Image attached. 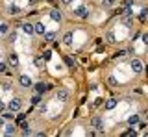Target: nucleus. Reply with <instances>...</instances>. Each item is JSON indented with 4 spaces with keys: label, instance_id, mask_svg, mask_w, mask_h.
I'll list each match as a JSON object with an SVG mask.
<instances>
[{
    "label": "nucleus",
    "instance_id": "obj_1",
    "mask_svg": "<svg viewBox=\"0 0 148 137\" xmlns=\"http://www.w3.org/2000/svg\"><path fill=\"white\" fill-rule=\"evenodd\" d=\"M120 24L126 26V28H130V26H133V13L132 11H126L120 15Z\"/></svg>",
    "mask_w": 148,
    "mask_h": 137
},
{
    "label": "nucleus",
    "instance_id": "obj_2",
    "mask_svg": "<svg viewBox=\"0 0 148 137\" xmlns=\"http://www.w3.org/2000/svg\"><path fill=\"white\" fill-rule=\"evenodd\" d=\"M130 65H132V71L135 72V74H141L143 72V68H145V65H143V61L141 59H132V63H130Z\"/></svg>",
    "mask_w": 148,
    "mask_h": 137
},
{
    "label": "nucleus",
    "instance_id": "obj_3",
    "mask_svg": "<svg viewBox=\"0 0 148 137\" xmlns=\"http://www.w3.org/2000/svg\"><path fill=\"white\" fill-rule=\"evenodd\" d=\"M91 128H95V130H104V121L98 117V115H95V117H91Z\"/></svg>",
    "mask_w": 148,
    "mask_h": 137
},
{
    "label": "nucleus",
    "instance_id": "obj_4",
    "mask_svg": "<svg viewBox=\"0 0 148 137\" xmlns=\"http://www.w3.org/2000/svg\"><path fill=\"white\" fill-rule=\"evenodd\" d=\"M21 108H22V102H21V98H13L11 102L8 104V109H9V111H13V113H17Z\"/></svg>",
    "mask_w": 148,
    "mask_h": 137
},
{
    "label": "nucleus",
    "instance_id": "obj_5",
    "mask_svg": "<svg viewBox=\"0 0 148 137\" xmlns=\"http://www.w3.org/2000/svg\"><path fill=\"white\" fill-rule=\"evenodd\" d=\"M69 97H71V93H69L67 89H58L56 91V98H58L59 102H67Z\"/></svg>",
    "mask_w": 148,
    "mask_h": 137
},
{
    "label": "nucleus",
    "instance_id": "obj_6",
    "mask_svg": "<svg viewBox=\"0 0 148 137\" xmlns=\"http://www.w3.org/2000/svg\"><path fill=\"white\" fill-rule=\"evenodd\" d=\"M74 15L80 17V19H87V17H89V10H87L85 6H78L76 10H74Z\"/></svg>",
    "mask_w": 148,
    "mask_h": 137
},
{
    "label": "nucleus",
    "instance_id": "obj_7",
    "mask_svg": "<svg viewBox=\"0 0 148 137\" xmlns=\"http://www.w3.org/2000/svg\"><path fill=\"white\" fill-rule=\"evenodd\" d=\"M50 87H52V85L50 84H43V82H39V84H35V91L39 95H43V93H46V91H48Z\"/></svg>",
    "mask_w": 148,
    "mask_h": 137
},
{
    "label": "nucleus",
    "instance_id": "obj_8",
    "mask_svg": "<svg viewBox=\"0 0 148 137\" xmlns=\"http://www.w3.org/2000/svg\"><path fill=\"white\" fill-rule=\"evenodd\" d=\"M18 84H21L22 87H30V85H34V84H32V78H30V76H26V74L18 76Z\"/></svg>",
    "mask_w": 148,
    "mask_h": 137
},
{
    "label": "nucleus",
    "instance_id": "obj_9",
    "mask_svg": "<svg viewBox=\"0 0 148 137\" xmlns=\"http://www.w3.org/2000/svg\"><path fill=\"white\" fill-rule=\"evenodd\" d=\"M45 24H43V22H35V24H34V34H37V35H43L45 34Z\"/></svg>",
    "mask_w": 148,
    "mask_h": 137
},
{
    "label": "nucleus",
    "instance_id": "obj_10",
    "mask_svg": "<svg viewBox=\"0 0 148 137\" xmlns=\"http://www.w3.org/2000/svg\"><path fill=\"white\" fill-rule=\"evenodd\" d=\"M50 17H52V21H56V22H61V19H63V15H61L59 10H52L50 11Z\"/></svg>",
    "mask_w": 148,
    "mask_h": 137
},
{
    "label": "nucleus",
    "instance_id": "obj_11",
    "mask_svg": "<svg viewBox=\"0 0 148 137\" xmlns=\"http://www.w3.org/2000/svg\"><path fill=\"white\" fill-rule=\"evenodd\" d=\"M8 13H9V15H18V13H21V8H18L17 4H9V6H8Z\"/></svg>",
    "mask_w": 148,
    "mask_h": 137
},
{
    "label": "nucleus",
    "instance_id": "obj_12",
    "mask_svg": "<svg viewBox=\"0 0 148 137\" xmlns=\"http://www.w3.org/2000/svg\"><path fill=\"white\" fill-rule=\"evenodd\" d=\"M4 128H6V135H13L17 132V124H4Z\"/></svg>",
    "mask_w": 148,
    "mask_h": 137
},
{
    "label": "nucleus",
    "instance_id": "obj_13",
    "mask_svg": "<svg viewBox=\"0 0 148 137\" xmlns=\"http://www.w3.org/2000/svg\"><path fill=\"white\" fill-rule=\"evenodd\" d=\"M43 37H45L46 43H52V41L56 39V32H45V34H43Z\"/></svg>",
    "mask_w": 148,
    "mask_h": 137
},
{
    "label": "nucleus",
    "instance_id": "obj_14",
    "mask_svg": "<svg viewBox=\"0 0 148 137\" xmlns=\"http://www.w3.org/2000/svg\"><path fill=\"white\" fill-rule=\"evenodd\" d=\"M9 67H18V58H17V54H9Z\"/></svg>",
    "mask_w": 148,
    "mask_h": 137
},
{
    "label": "nucleus",
    "instance_id": "obj_15",
    "mask_svg": "<svg viewBox=\"0 0 148 137\" xmlns=\"http://www.w3.org/2000/svg\"><path fill=\"white\" fill-rule=\"evenodd\" d=\"M22 30H24V34L28 35H34V24H28V22H24V24H21Z\"/></svg>",
    "mask_w": 148,
    "mask_h": 137
},
{
    "label": "nucleus",
    "instance_id": "obj_16",
    "mask_svg": "<svg viewBox=\"0 0 148 137\" xmlns=\"http://www.w3.org/2000/svg\"><path fill=\"white\" fill-rule=\"evenodd\" d=\"M115 106H117V100H115V98H108V100H106V104H104L106 109H113Z\"/></svg>",
    "mask_w": 148,
    "mask_h": 137
},
{
    "label": "nucleus",
    "instance_id": "obj_17",
    "mask_svg": "<svg viewBox=\"0 0 148 137\" xmlns=\"http://www.w3.org/2000/svg\"><path fill=\"white\" fill-rule=\"evenodd\" d=\"M63 43L67 45V47H71V45H72V34H71V32H67V34L63 35Z\"/></svg>",
    "mask_w": 148,
    "mask_h": 137
},
{
    "label": "nucleus",
    "instance_id": "obj_18",
    "mask_svg": "<svg viewBox=\"0 0 148 137\" xmlns=\"http://www.w3.org/2000/svg\"><path fill=\"white\" fill-rule=\"evenodd\" d=\"M106 41H108L109 45H115V43H117V39H115V34H113V32H108V34H106Z\"/></svg>",
    "mask_w": 148,
    "mask_h": 137
},
{
    "label": "nucleus",
    "instance_id": "obj_19",
    "mask_svg": "<svg viewBox=\"0 0 148 137\" xmlns=\"http://www.w3.org/2000/svg\"><path fill=\"white\" fill-rule=\"evenodd\" d=\"M139 121H141V119H139V115H132L128 119V124L130 126H135V124H139Z\"/></svg>",
    "mask_w": 148,
    "mask_h": 137
},
{
    "label": "nucleus",
    "instance_id": "obj_20",
    "mask_svg": "<svg viewBox=\"0 0 148 137\" xmlns=\"http://www.w3.org/2000/svg\"><path fill=\"white\" fill-rule=\"evenodd\" d=\"M117 4V0H102V6L104 8H113Z\"/></svg>",
    "mask_w": 148,
    "mask_h": 137
},
{
    "label": "nucleus",
    "instance_id": "obj_21",
    "mask_svg": "<svg viewBox=\"0 0 148 137\" xmlns=\"http://www.w3.org/2000/svg\"><path fill=\"white\" fill-rule=\"evenodd\" d=\"M8 32H9L8 22H0V34H8Z\"/></svg>",
    "mask_w": 148,
    "mask_h": 137
},
{
    "label": "nucleus",
    "instance_id": "obj_22",
    "mask_svg": "<svg viewBox=\"0 0 148 137\" xmlns=\"http://www.w3.org/2000/svg\"><path fill=\"white\" fill-rule=\"evenodd\" d=\"M41 98H43V97H41L39 93H35L34 97H32V104H39V102H41Z\"/></svg>",
    "mask_w": 148,
    "mask_h": 137
},
{
    "label": "nucleus",
    "instance_id": "obj_23",
    "mask_svg": "<svg viewBox=\"0 0 148 137\" xmlns=\"http://www.w3.org/2000/svg\"><path fill=\"white\" fill-rule=\"evenodd\" d=\"M146 17H148V8H145V10L141 11V15H139V19H141L143 22H145V21H146Z\"/></svg>",
    "mask_w": 148,
    "mask_h": 137
},
{
    "label": "nucleus",
    "instance_id": "obj_24",
    "mask_svg": "<svg viewBox=\"0 0 148 137\" xmlns=\"http://www.w3.org/2000/svg\"><path fill=\"white\" fill-rule=\"evenodd\" d=\"M108 82H109L111 87H117V85H119V84H117V78H115V76H109V80H108Z\"/></svg>",
    "mask_w": 148,
    "mask_h": 137
},
{
    "label": "nucleus",
    "instance_id": "obj_25",
    "mask_svg": "<svg viewBox=\"0 0 148 137\" xmlns=\"http://www.w3.org/2000/svg\"><path fill=\"white\" fill-rule=\"evenodd\" d=\"M15 39H17V34H15V32L8 35V43H15Z\"/></svg>",
    "mask_w": 148,
    "mask_h": 137
},
{
    "label": "nucleus",
    "instance_id": "obj_26",
    "mask_svg": "<svg viewBox=\"0 0 148 137\" xmlns=\"http://www.w3.org/2000/svg\"><path fill=\"white\" fill-rule=\"evenodd\" d=\"M50 58H52V52H50V50H45V54H43V59H45V61H48Z\"/></svg>",
    "mask_w": 148,
    "mask_h": 137
},
{
    "label": "nucleus",
    "instance_id": "obj_27",
    "mask_svg": "<svg viewBox=\"0 0 148 137\" xmlns=\"http://www.w3.org/2000/svg\"><path fill=\"white\" fill-rule=\"evenodd\" d=\"M122 135H124V137H132V135H137V132H135V130H128V132H124Z\"/></svg>",
    "mask_w": 148,
    "mask_h": 137
},
{
    "label": "nucleus",
    "instance_id": "obj_28",
    "mask_svg": "<svg viewBox=\"0 0 148 137\" xmlns=\"http://www.w3.org/2000/svg\"><path fill=\"white\" fill-rule=\"evenodd\" d=\"M126 54H128V50H119V52L115 54V58H124Z\"/></svg>",
    "mask_w": 148,
    "mask_h": 137
},
{
    "label": "nucleus",
    "instance_id": "obj_29",
    "mask_svg": "<svg viewBox=\"0 0 148 137\" xmlns=\"http://www.w3.org/2000/svg\"><path fill=\"white\" fill-rule=\"evenodd\" d=\"M32 134H34V132L30 130V126H28V128H24V130H22V135H24V137H28V135H32Z\"/></svg>",
    "mask_w": 148,
    "mask_h": 137
},
{
    "label": "nucleus",
    "instance_id": "obj_30",
    "mask_svg": "<svg viewBox=\"0 0 148 137\" xmlns=\"http://www.w3.org/2000/svg\"><path fill=\"white\" fill-rule=\"evenodd\" d=\"M24 119H26V113H18V117H17V124H18V122H22Z\"/></svg>",
    "mask_w": 148,
    "mask_h": 137
},
{
    "label": "nucleus",
    "instance_id": "obj_31",
    "mask_svg": "<svg viewBox=\"0 0 148 137\" xmlns=\"http://www.w3.org/2000/svg\"><path fill=\"white\" fill-rule=\"evenodd\" d=\"M6 71H8V65L4 61H0V72H6Z\"/></svg>",
    "mask_w": 148,
    "mask_h": 137
},
{
    "label": "nucleus",
    "instance_id": "obj_32",
    "mask_svg": "<svg viewBox=\"0 0 148 137\" xmlns=\"http://www.w3.org/2000/svg\"><path fill=\"white\" fill-rule=\"evenodd\" d=\"M65 63H67V67H74V61L71 58H65Z\"/></svg>",
    "mask_w": 148,
    "mask_h": 137
},
{
    "label": "nucleus",
    "instance_id": "obj_33",
    "mask_svg": "<svg viewBox=\"0 0 148 137\" xmlns=\"http://www.w3.org/2000/svg\"><path fill=\"white\" fill-rule=\"evenodd\" d=\"M35 63H37V67H45V63H46V61H45V59H43V58H41V59H37V61H35Z\"/></svg>",
    "mask_w": 148,
    "mask_h": 137
},
{
    "label": "nucleus",
    "instance_id": "obj_34",
    "mask_svg": "<svg viewBox=\"0 0 148 137\" xmlns=\"http://www.w3.org/2000/svg\"><path fill=\"white\" fill-rule=\"evenodd\" d=\"M39 111L41 113H46V104H41V106H39Z\"/></svg>",
    "mask_w": 148,
    "mask_h": 137
},
{
    "label": "nucleus",
    "instance_id": "obj_35",
    "mask_svg": "<svg viewBox=\"0 0 148 137\" xmlns=\"http://www.w3.org/2000/svg\"><path fill=\"white\" fill-rule=\"evenodd\" d=\"M4 119H13V111H9V113H4Z\"/></svg>",
    "mask_w": 148,
    "mask_h": 137
},
{
    "label": "nucleus",
    "instance_id": "obj_36",
    "mask_svg": "<svg viewBox=\"0 0 148 137\" xmlns=\"http://www.w3.org/2000/svg\"><path fill=\"white\" fill-rule=\"evenodd\" d=\"M6 108H8L6 104H4V102H0V113H2V111H6Z\"/></svg>",
    "mask_w": 148,
    "mask_h": 137
},
{
    "label": "nucleus",
    "instance_id": "obj_37",
    "mask_svg": "<svg viewBox=\"0 0 148 137\" xmlns=\"http://www.w3.org/2000/svg\"><path fill=\"white\" fill-rule=\"evenodd\" d=\"M4 124H6V119L0 117V128H4Z\"/></svg>",
    "mask_w": 148,
    "mask_h": 137
},
{
    "label": "nucleus",
    "instance_id": "obj_38",
    "mask_svg": "<svg viewBox=\"0 0 148 137\" xmlns=\"http://www.w3.org/2000/svg\"><path fill=\"white\" fill-rule=\"evenodd\" d=\"M143 41H145V45H148V34L143 35Z\"/></svg>",
    "mask_w": 148,
    "mask_h": 137
},
{
    "label": "nucleus",
    "instance_id": "obj_39",
    "mask_svg": "<svg viewBox=\"0 0 148 137\" xmlns=\"http://www.w3.org/2000/svg\"><path fill=\"white\" fill-rule=\"evenodd\" d=\"M61 2H63V4H71L72 0H61Z\"/></svg>",
    "mask_w": 148,
    "mask_h": 137
},
{
    "label": "nucleus",
    "instance_id": "obj_40",
    "mask_svg": "<svg viewBox=\"0 0 148 137\" xmlns=\"http://www.w3.org/2000/svg\"><path fill=\"white\" fill-rule=\"evenodd\" d=\"M0 61H2V58H0Z\"/></svg>",
    "mask_w": 148,
    "mask_h": 137
},
{
    "label": "nucleus",
    "instance_id": "obj_41",
    "mask_svg": "<svg viewBox=\"0 0 148 137\" xmlns=\"http://www.w3.org/2000/svg\"><path fill=\"white\" fill-rule=\"evenodd\" d=\"M146 19H148V17H146Z\"/></svg>",
    "mask_w": 148,
    "mask_h": 137
}]
</instances>
